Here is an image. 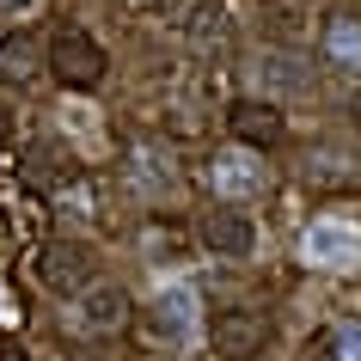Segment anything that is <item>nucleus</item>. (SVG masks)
<instances>
[{"label":"nucleus","mask_w":361,"mask_h":361,"mask_svg":"<svg viewBox=\"0 0 361 361\" xmlns=\"http://www.w3.org/2000/svg\"><path fill=\"white\" fill-rule=\"evenodd\" d=\"M31 74H37V37H31V31H19V37H6V43H0V80L25 86Z\"/></svg>","instance_id":"9b49d317"},{"label":"nucleus","mask_w":361,"mask_h":361,"mask_svg":"<svg viewBox=\"0 0 361 361\" xmlns=\"http://www.w3.org/2000/svg\"><path fill=\"white\" fill-rule=\"evenodd\" d=\"M135 13H171V6H178V0H129Z\"/></svg>","instance_id":"2eb2a0df"},{"label":"nucleus","mask_w":361,"mask_h":361,"mask_svg":"<svg viewBox=\"0 0 361 361\" xmlns=\"http://www.w3.org/2000/svg\"><path fill=\"white\" fill-rule=\"evenodd\" d=\"M25 178H31L37 190H49V184H68V178H74V159H68L56 141H31V147H25Z\"/></svg>","instance_id":"9d476101"},{"label":"nucleus","mask_w":361,"mask_h":361,"mask_svg":"<svg viewBox=\"0 0 361 361\" xmlns=\"http://www.w3.org/2000/svg\"><path fill=\"white\" fill-rule=\"evenodd\" d=\"M331 349H337V361H361V337L355 331H331Z\"/></svg>","instance_id":"4468645a"},{"label":"nucleus","mask_w":361,"mask_h":361,"mask_svg":"<svg viewBox=\"0 0 361 361\" xmlns=\"http://www.w3.org/2000/svg\"><path fill=\"white\" fill-rule=\"evenodd\" d=\"M355 111H361V92H355Z\"/></svg>","instance_id":"6ab92c4d"},{"label":"nucleus","mask_w":361,"mask_h":361,"mask_svg":"<svg viewBox=\"0 0 361 361\" xmlns=\"http://www.w3.org/2000/svg\"><path fill=\"white\" fill-rule=\"evenodd\" d=\"M49 68H56L61 86H80V92H86V86H98V80H104V68H111V61H104V49H98L80 25H61L56 37H49Z\"/></svg>","instance_id":"f03ea898"},{"label":"nucleus","mask_w":361,"mask_h":361,"mask_svg":"<svg viewBox=\"0 0 361 361\" xmlns=\"http://www.w3.org/2000/svg\"><path fill=\"white\" fill-rule=\"evenodd\" d=\"M196 233H202V245H209L214 257H245V251L257 245V233H251V221L239 209H209L196 221Z\"/></svg>","instance_id":"423d86ee"},{"label":"nucleus","mask_w":361,"mask_h":361,"mask_svg":"<svg viewBox=\"0 0 361 361\" xmlns=\"http://www.w3.org/2000/svg\"><path fill=\"white\" fill-rule=\"evenodd\" d=\"M227 129L239 135L245 147H276V141L288 135V123H282V111H276L269 98H239V104L227 111Z\"/></svg>","instance_id":"20e7f679"},{"label":"nucleus","mask_w":361,"mask_h":361,"mask_svg":"<svg viewBox=\"0 0 361 361\" xmlns=\"http://www.w3.org/2000/svg\"><path fill=\"white\" fill-rule=\"evenodd\" d=\"M123 324H129V294L116 282H86L80 300L68 306V331L74 337H116Z\"/></svg>","instance_id":"f257e3e1"},{"label":"nucleus","mask_w":361,"mask_h":361,"mask_svg":"<svg viewBox=\"0 0 361 361\" xmlns=\"http://www.w3.org/2000/svg\"><path fill=\"white\" fill-rule=\"evenodd\" d=\"M264 337H269L264 312H221L214 319V349H227L233 361L251 355V349H264Z\"/></svg>","instance_id":"6e6552de"},{"label":"nucleus","mask_w":361,"mask_h":361,"mask_svg":"<svg viewBox=\"0 0 361 361\" xmlns=\"http://www.w3.org/2000/svg\"><path fill=\"white\" fill-rule=\"evenodd\" d=\"M19 6H31V0H0V13H19Z\"/></svg>","instance_id":"a211bd4d"},{"label":"nucleus","mask_w":361,"mask_h":361,"mask_svg":"<svg viewBox=\"0 0 361 361\" xmlns=\"http://www.w3.org/2000/svg\"><path fill=\"white\" fill-rule=\"evenodd\" d=\"M37 282H43V288H56V294H80V288L92 282V251L74 245V239L43 245V257H37Z\"/></svg>","instance_id":"7ed1b4c3"},{"label":"nucleus","mask_w":361,"mask_h":361,"mask_svg":"<svg viewBox=\"0 0 361 361\" xmlns=\"http://www.w3.org/2000/svg\"><path fill=\"white\" fill-rule=\"evenodd\" d=\"M202 178H209V190H221V196H257L264 190V166H245L239 153H214Z\"/></svg>","instance_id":"1a4fd4ad"},{"label":"nucleus","mask_w":361,"mask_h":361,"mask_svg":"<svg viewBox=\"0 0 361 361\" xmlns=\"http://www.w3.org/2000/svg\"><path fill=\"white\" fill-rule=\"evenodd\" d=\"M349 171H343V153L337 147H319L312 159H306V184H343Z\"/></svg>","instance_id":"ddd939ff"},{"label":"nucleus","mask_w":361,"mask_h":361,"mask_svg":"<svg viewBox=\"0 0 361 361\" xmlns=\"http://www.w3.org/2000/svg\"><path fill=\"white\" fill-rule=\"evenodd\" d=\"M319 56L343 74H361V19L355 13H331L324 19V37H319Z\"/></svg>","instance_id":"0eeeda50"},{"label":"nucleus","mask_w":361,"mask_h":361,"mask_svg":"<svg viewBox=\"0 0 361 361\" xmlns=\"http://www.w3.org/2000/svg\"><path fill=\"white\" fill-rule=\"evenodd\" d=\"M0 361H25V349H19V343H6V337H0Z\"/></svg>","instance_id":"dca6fc26"},{"label":"nucleus","mask_w":361,"mask_h":361,"mask_svg":"<svg viewBox=\"0 0 361 361\" xmlns=\"http://www.w3.org/2000/svg\"><path fill=\"white\" fill-rule=\"evenodd\" d=\"M184 37H190V49H196L202 61H221V56H233V19H227V6H221V0L196 6L190 19H184Z\"/></svg>","instance_id":"39448f33"},{"label":"nucleus","mask_w":361,"mask_h":361,"mask_svg":"<svg viewBox=\"0 0 361 361\" xmlns=\"http://www.w3.org/2000/svg\"><path fill=\"white\" fill-rule=\"evenodd\" d=\"M257 80H269L276 92H306V86H312V74H306L300 56H269V61H257Z\"/></svg>","instance_id":"f8f14e48"},{"label":"nucleus","mask_w":361,"mask_h":361,"mask_svg":"<svg viewBox=\"0 0 361 361\" xmlns=\"http://www.w3.org/2000/svg\"><path fill=\"white\" fill-rule=\"evenodd\" d=\"M6 135H13V116H6V104H0V147H6Z\"/></svg>","instance_id":"f3484780"}]
</instances>
